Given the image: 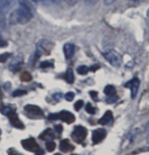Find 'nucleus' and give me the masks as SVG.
<instances>
[{
	"instance_id": "f257e3e1",
	"label": "nucleus",
	"mask_w": 149,
	"mask_h": 155,
	"mask_svg": "<svg viewBox=\"0 0 149 155\" xmlns=\"http://www.w3.org/2000/svg\"><path fill=\"white\" fill-rule=\"evenodd\" d=\"M20 7L12 12L10 19L12 23H16L20 25H25L29 23L33 18L32 7L26 0H20Z\"/></svg>"
},
{
	"instance_id": "f03ea898",
	"label": "nucleus",
	"mask_w": 149,
	"mask_h": 155,
	"mask_svg": "<svg viewBox=\"0 0 149 155\" xmlns=\"http://www.w3.org/2000/svg\"><path fill=\"white\" fill-rule=\"evenodd\" d=\"M103 56L107 61L112 66H114V68H118V66L122 64V60H123L122 55L118 53V51H115V50L106 51L103 53Z\"/></svg>"
},
{
	"instance_id": "7ed1b4c3",
	"label": "nucleus",
	"mask_w": 149,
	"mask_h": 155,
	"mask_svg": "<svg viewBox=\"0 0 149 155\" xmlns=\"http://www.w3.org/2000/svg\"><path fill=\"white\" fill-rule=\"evenodd\" d=\"M86 137H87V129H85L82 126H77L74 129L73 133H71V138L77 143H82L83 141L86 139Z\"/></svg>"
},
{
	"instance_id": "20e7f679",
	"label": "nucleus",
	"mask_w": 149,
	"mask_h": 155,
	"mask_svg": "<svg viewBox=\"0 0 149 155\" xmlns=\"http://www.w3.org/2000/svg\"><path fill=\"white\" fill-rule=\"evenodd\" d=\"M52 49V44L48 42L47 40H41L37 45V57H39L41 54H49V52Z\"/></svg>"
},
{
	"instance_id": "39448f33",
	"label": "nucleus",
	"mask_w": 149,
	"mask_h": 155,
	"mask_svg": "<svg viewBox=\"0 0 149 155\" xmlns=\"http://www.w3.org/2000/svg\"><path fill=\"white\" fill-rule=\"evenodd\" d=\"M22 145L23 147L26 149V150L30 151V152H38L40 150L39 149V145L37 144V142L35 141V139L33 138H29L27 140H23L22 141Z\"/></svg>"
},
{
	"instance_id": "423d86ee",
	"label": "nucleus",
	"mask_w": 149,
	"mask_h": 155,
	"mask_svg": "<svg viewBox=\"0 0 149 155\" xmlns=\"http://www.w3.org/2000/svg\"><path fill=\"white\" fill-rule=\"evenodd\" d=\"M139 85H140V82H139V79H138V78H134L133 80H131V81L128 82L125 85V87L131 89V97L132 98H135V97H136L137 93H138V90H139Z\"/></svg>"
},
{
	"instance_id": "0eeeda50",
	"label": "nucleus",
	"mask_w": 149,
	"mask_h": 155,
	"mask_svg": "<svg viewBox=\"0 0 149 155\" xmlns=\"http://www.w3.org/2000/svg\"><path fill=\"white\" fill-rule=\"evenodd\" d=\"M25 110L28 112L31 117H40L43 116V111L40 109V107L36 106V105H27L25 106Z\"/></svg>"
},
{
	"instance_id": "6e6552de",
	"label": "nucleus",
	"mask_w": 149,
	"mask_h": 155,
	"mask_svg": "<svg viewBox=\"0 0 149 155\" xmlns=\"http://www.w3.org/2000/svg\"><path fill=\"white\" fill-rule=\"evenodd\" d=\"M106 137V131L103 129H97L93 132L92 134V141L94 144L100 143L101 141L104 140V138Z\"/></svg>"
},
{
	"instance_id": "1a4fd4ad",
	"label": "nucleus",
	"mask_w": 149,
	"mask_h": 155,
	"mask_svg": "<svg viewBox=\"0 0 149 155\" xmlns=\"http://www.w3.org/2000/svg\"><path fill=\"white\" fill-rule=\"evenodd\" d=\"M8 118H9V121L12 123V124L13 127H15V128L21 129V130H23L25 128L24 124L21 121L20 117H18V115L16 114V112H13V113H12V114H9V115H8Z\"/></svg>"
},
{
	"instance_id": "9d476101",
	"label": "nucleus",
	"mask_w": 149,
	"mask_h": 155,
	"mask_svg": "<svg viewBox=\"0 0 149 155\" xmlns=\"http://www.w3.org/2000/svg\"><path fill=\"white\" fill-rule=\"evenodd\" d=\"M63 120L67 124H71L74 121V115L70 111H67V110H63V111L58 113V120Z\"/></svg>"
},
{
	"instance_id": "9b49d317",
	"label": "nucleus",
	"mask_w": 149,
	"mask_h": 155,
	"mask_svg": "<svg viewBox=\"0 0 149 155\" xmlns=\"http://www.w3.org/2000/svg\"><path fill=\"white\" fill-rule=\"evenodd\" d=\"M112 120H114V116H112V112L109 111V110H107V111L104 113L103 116L99 120L98 123L102 124V126H106V124H110L112 121Z\"/></svg>"
},
{
	"instance_id": "f8f14e48",
	"label": "nucleus",
	"mask_w": 149,
	"mask_h": 155,
	"mask_svg": "<svg viewBox=\"0 0 149 155\" xmlns=\"http://www.w3.org/2000/svg\"><path fill=\"white\" fill-rule=\"evenodd\" d=\"M63 52H65V55L68 59H70L74 56V45L71 43H67L63 47Z\"/></svg>"
},
{
	"instance_id": "ddd939ff",
	"label": "nucleus",
	"mask_w": 149,
	"mask_h": 155,
	"mask_svg": "<svg viewBox=\"0 0 149 155\" xmlns=\"http://www.w3.org/2000/svg\"><path fill=\"white\" fill-rule=\"evenodd\" d=\"M59 148L62 152H71L74 150V145H71V143L68 139H65L60 142Z\"/></svg>"
},
{
	"instance_id": "4468645a",
	"label": "nucleus",
	"mask_w": 149,
	"mask_h": 155,
	"mask_svg": "<svg viewBox=\"0 0 149 155\" xmlns=\"http://www.w3.org/2000/svg\"><path fill=\"white\" fill-rule=\"evenodd\" d=\"M55 138L54 133L51 129H47L45 130L42 134L40 135V139L41 140H45V141H52Z\"/></svg>"
},
{
	"instance_id": "2eb2a0df",
	"label": "nucleus",
	"mask_w": 149,
	"mask_h": 155,
	"mask_svg": "<svg viewBox=\"0 0 149 155\" xmlns=\"http://www.w3.org/2000/svg\"><path fill=\"white\" fill-rule=\"evenodd\" d=\"M0 112L3 115L8 116L9 114H12V113L15 112V108L13 106H10V105H5V106H2L0 108Z\"/></svg>"
},
{
	"instance_id": "dca6fc26",
	"label": "nucleus",
	"mask_w": 149,
	"mask_h": 155,
	"mask_svg": "<svg viewBox=\"0 0 149 155\" xmlns=\"http://www.w3.org/2000/svg\"><path fill=\"white\" fill-rule=\"evenodd\" d=\"M65 80H67L68 83L70 84H73L74 81V73L71 68H68L67 71V74H65Z\"/></svg>"
},
{
	"instance_id": "f3484780",
	"label": "nucleus",
	"mask_w": 149,
	"mask_h": 155,
	"mask_svg": "<svg viewBox=\"0 0 149 155\" xmlns=\"http://www.w3.org/2000/svg\"><path fill=\"white\" fill-rule=\"evenodd\" d=\"M104 94H105L106 96L114 95V94H115V88L111 85L106 86V87L104 88Z\"/></svg>"
},
{
	"instance_id": "a211bd4d",
	"label": "nucleus",
	"mask_w": 149,
	"mask_h": 155,
	"mask_svg": "<svg viewBox=\"0 0 149 155\" xmlns=\"http://www.w3.org/2000/svg\"><path fill=\"white\" fill-rule=\"evenodd\" d=\"M22 63H23V58L20 57V59H18V57H16L15 59L12 62V64H10L9 68H15H15H18V66H20V65L22 64ZM15 70H13V71H15Z\"/></svg>"
},
{
	"instance_id": "6ab92c4d",
	"label": "nucleus",
	"mask_w": 149,
	"mask_h": 155,
	"mask_svg": "<svg viewBox=\"0 0 149 155\" xmlns=\"http://www.w3.org/2000/svg\"><path fill=\"white\" fill-rule=\"evenodd\" d=\"M79 74H82V76H84V74H86L88 71H89V68H87L86 65H81L78 68V70H77Z\"/></svg>"
},
{
	"instance_id": "aec40b11",
	"label": "nucleus",
	"mask_w": 149,
	"mask_h": 155,
	"mask_svg": "<svg viewBox=\"0 0 149 155\" xmlns=\"http://www.w3.org/2000/svg\"><path fill=\"white\" fill-rule=\"evenodd\" d=\"M21 79L23 82H30L32 80V76L29 73H27V71H25V73L22 74L21 76Z\"/></svg>"
},
{
	"instance_id": "412c9836",
	"label": "nucleus",
	"mask_w": 149,
	"mask_h": 155,
	"mask_svg": "<svg viewBox=\"0 0 149 155\" xmlns=\"http://www.w3.org/2000/svg\"><path fill=\"white\" fill-rule=\"evenodd\" d=\"M55 147H56V145H55V143L53 141H47V143H46V149H47V151H54Z\"/></svg>"
},
{
	"instance_id": "4be33fe9",
	"label": "nucleus",
	"mask_w": 149,
	"mask_h": 155,
	"mask_svg": "<svg viewBox=\"0 0 149 155\" xmlns=\"http://www.w3.org/2000/svg\"><path fill=\"white\" fill-rule=\"evenodd\" d=\"M10 57V53H2L0 54V62H5L7 61V59Z\"/></svg>"
},
{
	"instance_id": "5701e85b",
	"label": "nucleus",
	"mask_w": 149,
	"mask_h": 155,
	"mask_svg": "<svg viewBox=\"0 0 149 155\" xmlns=\"http://www.w3.org/2000/svg\"><path fill=\"white\" fill-rule=\"evenodd\" d=\"M12 1L13 0H0V5L2 7H8L12 3Z\"/></svg>"
},
{
	"instance_id": "b1692460",
	"label": "nucleus",
	"mask_w": 149,
	"mask_h": 155,
	"mask_svg": "<svg viewBox=\"0 0 149 155\" xmlns=\"http://www.w3.org/2000/svg\"><path fill=\"white\" fill-rule=\"evenodd\" d=\"M118 99V96L117 94H114V95H110V96H107L106 98V101L108 102V103H114V102L117 101Z\"/></svg>"
},
{
	"instance_id": "393cba45",
	"label": "nucleus",
	"mask_w": 149,
	"mask_h": 155,
	"mask_svg": "<svg viewBox=\"0 0 149 155\" xmlns=\"http://www.w3.org/2000/svg\"><path fill=\"white\" fill-rule=\"evenodd\" d=\"M86 110L88 113H90V114H94L95 113V108L92 106V104H90V103H88L86 105Z\"/></svg>"
},
{
	"instance_id": "a878e982",
	"label": "nucleus",
	"mask_w": 149,
	"mask_h": 155,
	"mask_svg": "<svg viewBox=\"0 0 149 155\" xmlns=\"http://www.w3.org/2000/svg\"><path fill=\"white\" fill-rule=\"evenodd\" d=\"M41 68H52L53 66V63H52L51 61H49V60H47V61H43L42 63H41Z\"/></svg>"
},
{
	"instance_id": "bb28decb",
	"label": "nucleus",
	"mask_w": 149,
	"mask_h": 155,
	"mask_svg": "<svg viewBox=\"0 0 149 155\" xmlns=\"http://www.w3.org/2000/svg\"><path fill=\"white\" fill-rule=\"evenodd\" d=\"M25 94H27L26 91H24V90H16V91H15V92L12 93V96L13 97H18V96H23V95H25Z\"/></svg>"
},
{
	"instance_id": "cd10ccee",
	"label": "nucleus",
	"mask_w": 149,
	"mask_h": 155,
	"mask_svg": "<svg viewBox=\"0 0 149 155\" xmlns=\"http://www.w3.org/2000/svg\"><path fill=\"white\" fill-rule=\"evenodd\" d=\"M74 98V94L73 92H68L65 94V99H67L68 101H73Z\"/></svg>"
},
{
	"instance_id": "c85d7f7f",
	"label": "nucleus",
	"mask_w": 149,
	"mask_h": 155,
	"mask_svg": "<svg viewBox=\"0 0 149 155\" xmlns=\"http://www.w3.org/2000/svg\"><path fill=\"white\" fill-rule=\"evenodd\" d=\"M83 105H84L83 101L82 100H79L78 102H76V104H74V109H76V110H80L83 107Z\"/></svg>"
},
{
	"instance_id": "c756f323",
	"label": "nucleus",
	"mask_w": 149,
	"mask_h": 155,
	"mask_svg": "<svg viewBox=\"0 0 149 155\" xmlns=\"http://www.w3.org/2000/svg\"><path fill=\"white\" fill-rule=\"evenodd\" d=\"M6 46H7V42L4 41L1 36H0V47H6Z\"/></svg>"
},
{
	"instance_id": "7c9ffc66",
	"label": "nucleus",
	"mask_w": 149,
	"mask_h": 155,
	"mask_svg": "<svg viewBox=\"0 0 149 155\" xmlns=\"http://www.w3.org/2000/svg\"><path fill=\"white\" fill-rule=\"evenodd\" d=\"M61 94L60 93H55L54 95H53V98L55 99V100L56 101H58V100H60V99H61Z\"/></svg>"
},
{
	"instance_id": "2f4dec72",
	"label": "nucleus",
	"mask_w": 149,
	"mask_h": 155,
	"mask_svg": "<svg viewBox=\"0 0 149 155\" xmlns=\"http://www.w3.org/2000/svg\"><path fill=\"white\" fill-rule=\"evenodd\" d=\"M55 130H56V132L57 133H61L62 132V126L61 124H56V126H55Z\"/></svg>"
},
{
	"instance_id": "473e14b6",
	"label": "nucleus",
	"mask_w": 149,
	"mask_h": 155,
	"mask_svg": "<svg viewBox=\"0 0 149 155\" xmlns=\"http://www.w3.org/2000/svg\"><path fill=\"white\" fill-rule=\"evenodd\" d=\"M41 2H43L44 4H46V5H48V4H51V3H53V2L55 1V0H40Z\"/></svg>"
},
{
	"instance_id": "72a5a7b5",
	"label": "nucleus",
	"mask_w": 149,
	"mask_h": 155,
	"mask_svg": "<svg viewBox=\"0 0 149 155\" xmlns=\"http://www.w3.org/2000/svg\"><path fill=\"white\" fill-rule=\"evenodd\" d=\"M90 95L93 99H94V100H97V93L96 92H90Z\"/></svg>"
},
{
	"instance_id": "f704fd0d",
	"label": "nucleus",
	"mask_w": 149,
	"mask_h": 155,
	"mask_svg": "<svg viewBox=\"0 0 149 155\" xmlns=\"http://www.w3.org/2000/svg\"><path fill=\"white\" fill-rule=\"evenodd\" d=\"M8 154H9V155H22L21 153H18V152H15V150H12H12H9Z\"/></svg>"
},
{
	"instance_id": "c9c22d12",
	"label": "nucleus",
	"mask_w": 149,
	"mask_h": 155,
	"mask_svg": "<svg viewBox=\"0 0 149 155\" xmlns=\"http://www.w3.org/2000/svg\"><path fill=\"white\" fill-rule=\"evenodd\" d=\"M114 1H117V0H104V2H105V4H106V5H110V4H112Z\"/></svg>"
},
{
	"instance_id": "e433bc0d",
	"label": "nucleus",
	"mask_w": 149,
	"mask_h": 155,
	"mask_svg": "<svg viewBox=\"0 0 149 155\" xmlns=\"http://www.w3.org/2000/svg\"><path fill=\"white\" fill-rule=\"evenodd\" d=\"M65 2H68V3H70V4H74V3H76V2H78L79 0H65Z\"/></svg>"
},
{
	"instance_id": "4c0bfd02",
	"label": "nucleus",
	"mask_w": 149,
	"mask_h": 155,
	"mask_svg": "<svg viewBox=\"0 0 149 155\" xmlns=\"http://www.w3.org/2000/svg\"><path fill=\"white\" fill-rule=\"evenodd\" d=\"M97 68H99V65H94V66H91V68H89V71H95Z\"/></svg>"
},
{
	"instance_id": "58836bf2",
	"label": "nucleus",
	"mask_w": 149,
	"mask_h": 155,
	"mask_svg": "<svg viewBox=\"0 0 149 155\" xmlns=\"http://www.w3.org/2000/svg\"><path fill=\"white\" fill-rule=\"evenodd\" d=\"M2 101H3V94H2L1 89H0V105L2 104Z\"/></svg>"
},
{
	"instance_id": "ea45409f",
	"label": "nucleus",
	"mask_w": 149,
	"mask_h": 155,
	"mask_svg": "<svg viewBox=\"0 0 149 155\" xmlns=\"http://www.w3.org/2000/svg\"><path fill=\"white\" fill-rule=\"evenodd\" d=\"M0 135H1V130H0Z\"/></svg>"
},
{
	"instance_id": "a19ab883",
	"label": "nucleus",
	"mask_w": 149,
	"mask_h": 155,
	"mask_svg": "<svg viewBox=\"0 0 149 155\" xmlns=\"http://www.w3.org/2000/svg\"><path fill=\"white\" fill-rule=\"evenodd\" d=\"M32 1H37V0H32Z\"/></svg>"
},
{
	"instance_id": "79ce46f5",
	"label": "nucleus",
	"mask_w": 149,
	"mask_h": 155,
	"mask_svg": "<svg viewBox=\"0 0 149 155\" xmlns=\"http://www.w3.org/2000/svg\"><path fill=\"white\" fill-rule=\"evenodd\" d=\"M55 155H60V154H55Z\"/></svg>"
}]
</instances>
